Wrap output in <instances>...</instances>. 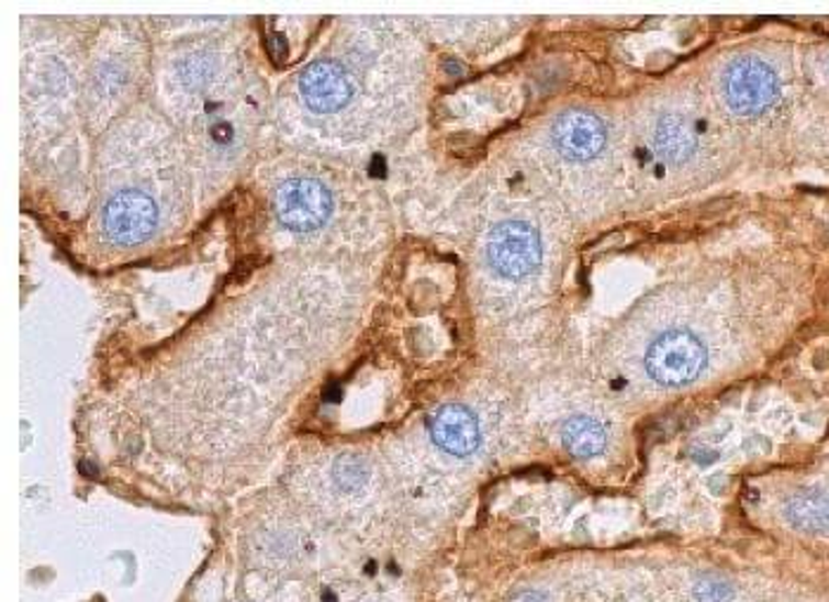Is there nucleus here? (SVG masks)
<instances>
[{
	"mask_svg": "<svg viewBox=\"0 0 829 602\" xmlns=\"http://www.w3.org/2000/svg\"><path fill=\"white\" fill-rule=\"evenodd\" d=\"M706 366L704 342L687 330H669L657 337L645 356V368L661 387H683L697 380Z\"/></svg>",
	"mask_w": 829,
	"mask_h": 602,
	"instance_id": "obj_1",
	"label": "nucleus"
},
{
	"mask_svg": "<svg viewBox=\"0 0 829 602\" xmlns=\"http://www.w3.org/2000/svg\"><path fill=\"white\" fill-rule=\"evenodd\" d=\"M486 257L495 274L519 280L531 276L540 264V235L531 223L505 221L497 223L489 235Z\"/></svg>",
	"mask_w": 829,
	"mask_h": 602,
	"instance_id": "obj_2",
	"label": "nucleus"
},
{
	"mask_svg": "<svg viewBox=\"0 0 829 602\" xmlns=\"http://www.w3.org/2000/svg\"><path fill=\"white\" fill-rule=\"evenodd\" d=\"M777 74L759 57L735 59L722 77V96L730 110L742 116L765 112L777 100Z\"/></svg>",
	"mask_w": 829,
	"mask_h": 602,
	"instance_id": "obj_3",
	"label": "nucleus"
},
{
	"mask_svg": "<svg viewBox=\"0 0 829 602\" xmlns=\"http://www.w3.org/2000/svg\"><path fill=\"white\" fill-rule=\"evenodd\" d=\"M157 204L143 190H119L102 209L104 233L116 245H138L157 228Z\"/></svg>",
	"mask_w": 829,
	"mask_h": 602,
	"instance_id": "obj_4",
	"label": "nucleus"
},
{
	"mask_svg": "<svg viewBox=\"0 0 829 602\" xmlns=\"http://www.w3.org/2000/svg\"><path fill=\"white\" fill-rule=\"evenodd\" d=\"M276 214L290 231L309 233L321 228L332 214V194L313 178L288 180L276 192Z\"/></svg>",
	"mask_w": 829,
	"mask_h": 602,
	"instance_id": "obj_5",
	"label": "nucleus"
},
{
	"mask_svg": "<svg viewBox=\"0 0 829 602\" xmlns=\"http://www.w3.org/2000/svg\"><path fill=\"white\" fill-rule=\"evenodd\" d=\"M552 143L567 159H593L607 145V126L593 112L569 110L557 116L552 126Z\"/></svg>",
	"mask_w": 829,
	"mask_h": 602,
	"instance_id": "obj_6",
	"label": "nucleus"
},
{
	"mask_svg": "<svg viewBox=\"0 0 829 602\" xmlns=\"http://www.w3.org/2000/svg\"><path fill=\"white\" fill-rule=\"evenodd\" d=\"M299 86L309 108L321 114H332L341 110L344 104H349L356 90L349 71L335 63H329V59L313 63L301 74Z\"/></svg>",
	"mask_w": 829,
	"mask_h": 602,
	"instance_id": "obj_7",
	"label": "nucleus"
},
{
	"mask_svg": "<svg viewBox=\"0 0 829 602\" xmlns=\"http://www.w3.org/2000/svg\"><path fill=\"white\" fill-rule=\"evenodd\" d=\"M429 432L436 446L458 458L474 454L481 442L474 413L460 403L441 405V409L429 417Z\"/></svg>",
	"mask_w": 829,
	"mask_h": 602,
	"instance_id": "obj_8",
	"label": "nucleus"
},
{
	"mask_svg": "<svg viewBox=\"0 0 829 602\" xmlns=\"http://www.w3.org/2000/svg\"><path fill=\"white\" fill-rule=\"evenodd\" d=\"M654 145L669 161H685L697 149V135L683 116L666 114L659 119L654 131Z\"/></svg>",
	"mask_w": 829,
	"mask_h": 602,
	"instance_id": "obj_9",
	"label": "nucleus"
},
{
	"mask_svg": "<svg viewBox=\"0 0 829 602\" xmlns=\"http://www.w3.org/2000/svg\"><path fill=\"white\" fill-rule=\"evenodd\" d=\"M562 444L571 456L576 458H597L607 448V430L597 420L587 415L571 417L562 427Z\"/></svg>",
	"mask_w": 829,
	"mask_h": 602,
	"instance_id": "obj_10",
	"label": "nucleus"
},
{
	"mask_svg": "<svg viewBox=\"0 0 829 602\" xmlns=\"http://www.w3.org/2000/svg\"><path fill=\"white\" fill-rule=\"evenodd\" d=\"M787 520L806 532H818L829 522V501L818 491L798 493L787 503Z\"/></svg>",
	"mask_w": 829,
	"mask_h": 602,
	"instance_id": "obj_11",
	"label": "nucleus"
},
{
	"mask_svg": "<svg viewBox=\"0 0 829 602\" xmlns=\"http://www.w3.org/2000/svg\"><path fill=\"white\" fill-rule=\"evenodd\" d=\"M335 477H337V481H339V484H341L344 489H356V487L363 484V479H366V468H363V465H360V460H356V458H351V456H346V458H341V460L337 462V472H335Z\"/></svg>",
	"mask_w": 829,
	"mask_h": 602,
	"instance_id": "obj_12",
	"label": "nucleus"
},
{
	"mask_svg": "<svg viewBox=\"0 0 829 602\" xmlns=\"http://www.w3.org/2000/svg\"><path fill=\"white\" fill-rule=\"evenodd\" d=\"M695 595L699 602H730L732 589L728 583L716 581V579H702L695 586Z\"/></svg>",
	"mask_w": 829,
	"mask_h": 602,
	"instance_id": "obj_13",
	"label": "nucleus"
},
{
	"mask_svg": "<svg viewBox=\"0 0 829 602\" xmlns=\"http://www.w3.org/2000/svg\"><path fill=\"white\" fill-rule=\"evenodd\" d=\"M509 602H548V598L542 595V593H538V591L526 589V591H519V593L512 595Z\"/></svg>",
	"mask_w": 829,
	"mask_h": 602,
	"instance_id": "obj_14",
	"label": "nucleus"
},
{
	"mask_svg": "<svg viewBox=\"0 0 829 602\" xmlns=\"http://www.w3.org/2000/svg\"><path fill=\"white\" fill-rule=\"evenodd\" d=\"M816 29H818V32H825V34H829V20H822V22H818V24H816Z\"/></svg>",
	"mask_w": 829,
	"mask_h": 602,
	"instance_id": "obj_15",
	"label": "nucleus"
}]
</instances>
